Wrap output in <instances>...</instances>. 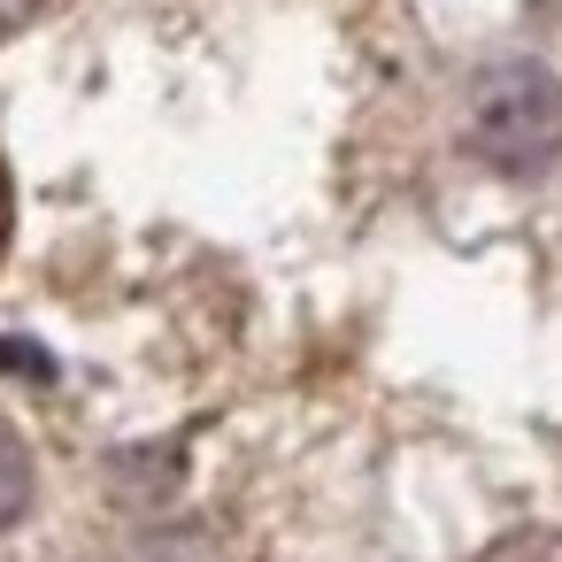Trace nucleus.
I'll use <instances>...</instances> for the list:
<instances>
[{
    "instance_id": "nucleus-3",
    "label": "nucleus",
    "mask_w": 562,
    "mask_h": 562,
    "mask_svg": "<svg viewBox=\"0 0 562 562\" xmlns=\"http://www.w3.org/2000/svg\"><path fill=\"white\" fill-rule=\"evenodd\" d=\"M109 562H216V547H209L201 531H155V539H132V547L109 554Z\"/></svg>"
},
{
    "instance_id": "nucleus-5",
    "label": "nucleus",
    "mask_w": 562,
    "mask_h": 562,
    "mask_svg": "<svg viewBox=\"0 0 562 562\" xmlns=\"http://www.w3.org/2000/svg\"><path fill=\"white\" fill-rule=\"evenodd\" d=\"M40 9H47V0H0V40H16V32H24Z\"/></svg>"
},
{
    "instance_id": "nucleus-4",
    "label": "nucleus",
    "mask_w": 562,
    "mask_h": 562,
    "mask_svg": "<svg viewBox=\"0 0 562 562\" xmlns=\"http://www.w3.org/2000/svg\"><path fill=\"white\" fill-rule=\"evenodd\" d=\"M477 562H562V531H516V539L485 547Z\"/></svg>"
},
{
    "instance_id": "nucleus-6",
    "label": "nucleus",
    "mask_w": 562,
    "mask_h": 562,
    "mask_svg": "<svg viewBox=\"0 0 562 562\" xmlns=\"http://www.w3.org/2000/svg\"><path fill=\"white\" fill-rule=\"evenodd\" d=\"M0 247H9V178H0Z\"/></svg>"
},
{
    "instance_id": "nucleus-1",
    "label": "nucleus",
    "mask_w": 562,
    "mask_h": 562,
    "mask_svg": "<svg viewBox=\"0 0 562 562\" xmlns=\"http://www.w3.org/2000/svg\"><path fill=\"white\" fill-rule=\"evenodd\" d=\"M470 155L501 178H547L562 162V78L539 63H501L470 93Z\"/></svg>"
},
{
    "instance_id": "nucleus-2",
    "label": "nucleus",
    "mask_w": 562,
    "mask_h": 562,
    "mask_svg": "<svg viewBox=\"0 0 562 562\" xmlns=\"http://www.w3.org/2000/svg\"><path fill=\"white\" fill-rule=\"evenodd\" d=\"M24 501H32V454H24L16 424L0 416V531H9V524L24 516Z\"/></svg>"
}]
</instances>
